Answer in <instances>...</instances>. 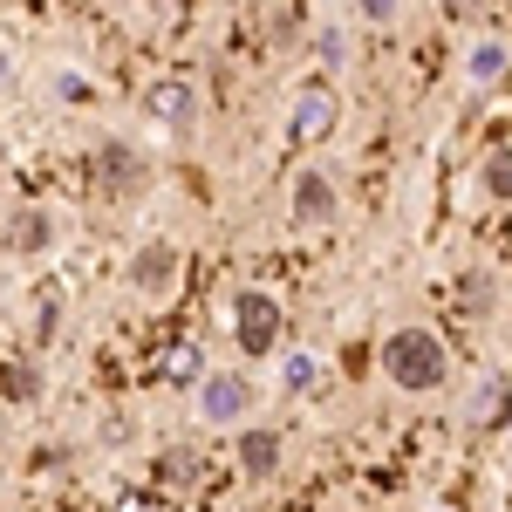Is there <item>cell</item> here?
<instances>
[{
	"mask_svg": "<svg viewBox=\"0 0 512 512\" xmlns=\"http://www.w3.org/2000/svg\"><path fill=\"white\" fill-rule=\"evenodd\" d=\"M444 376H451V355H444V342L431 328H390L383 383H396L403 396H431V390H444Z\"/></svg>",
	"mask_w": 512,
	"mask_h": 512,
	"instance_id": "obj_1",
	"label": "cell"
},
{
	"mask_svg": "<svg viewBox=\"0 0 512 512\" xmlns=\"http://www.w3.org/2000/svg\"><path fill=\"white\" fill-rule=\"evenodd\" d=\"M342 130V96H335V82H301L294 89V110H287V144H301V151H315Z\"/></svg>",
	"mask_w": 512,
	"mask_h": 512,
	"instance_id": "obj_2",
	"label": "cell"
},
{
	"mask_svg": "<svg viewBox=\"0 0 512 512\" xmlns=\"http://www.w3.org/2000/svg\"><path fill=\"white\" fill-rule=\"evenodd\" d=\"M280 328H287V315H280V301L267 294V287H239L233 294V342H239V355H274Z\"/></svg>",
	"mask_w": 512,
	"mask_h": 512,
	"instance_id": "obj_3",
	"label": "cell"
},
{
	"mask_svg": "<svg viewBox=\"0 0 512 512\" xmlns=\"http://www.w3.org/2000/svg\"><path fill=\"white\" fill-rule=\"evenodd\" d=\"M198 417L219 424V431H239V424L253 417V383H246L239 369H212V376L198 383Z\"/></svg>",
	"mask_w": 512,
	"mask_h": 512,
	"instance_id": "obj_4",
	"label": "cell"
},
{
	"mask_svg": "<svg viewBox=\"0 0 512 512\" xmlns=\"http://www.w3.org/2000/svg\"><path fill=\"white\" fill-rule=\"evenodd\" d=\"M144 117L158 123V130H171V137H192V123H198V89L185 76H164L144 89Z\"/></svg>",
	"mask_w": 512,
	"mask_h": 512,
	"instance_id": "obj_5",
	"label": "cell"
},
{
	"mask_svg": "<svg viewBox=\"0 0 512 512\" xmlns=\"http://www.w3.org/2000/svg\"><path fill=\"white\" fill-rule=\"evenodd\" d=\"M335 205H342L335 178H328L321 164H301V171H294V192H287V212H294L301 226H328V219H335Z\"/></svg>",
	"mask_w": 512,
	"mask_h": 512,
	"instance_id": "obj_6",
	"label": "cell"
},
{
	"mask_svg": "<svg viewBox=\"0 0 512 512\" xmlns=\"http://www.w3.org/2000/svg\"><path fill=\"white\" fill-rule=\"evenodd\" d=\"M171 280H178V246H171V239H144V246L130 253V287H137L144 301H164Z\"/></svg>",
	"mask_w": 512,
	"mask_h": 512,
	"instance_id": "obj_7",
	"label": "cell"
},
{
	"mask_svg": "<svg viewBox=\"0 0 512 512\" xmlns=\"http://www.w3.org/2000/svg\"><path fill=\"white\" fill-rule=\"evenodd\" d=\"M48 239H55V219H48L41 205H21V212L7 219L0 246H7V253H21V260H35V253H48Z\"/></svg>",
	"mask_w": 512,
	"mask_h": 512,
	"instance_id": "obj_8",
	"label": "cell"
},
{
	"mask_svg": "<svg viewBox=\"0 0 512 512\" xmlns=\"http://www.w3.org/2000/svg\"><path fill=\"white\" fill-rule=\"evenodd\" d=\"M239 472L246 478H274L280 472V431L246 424V431H239Z\"/></svg>",
	"mask_w": 512,
	"mask_h": 512,
	"instance_id": "obj_9",
	"label": "cell"
},
{
	"mask_svg": "<svg viewBox=\"0 0 512 512\" xmlns=\"http://www.w3.org/2000/svg\"><path fill=\"white\" fill-rule=\"evenodd\" d=\"M512 76V48L506 41H472V48H465V82H472V89H492V82H506Z\"/></svg>",
	"mask_w": 512,
	"mask_h": 512,
	"instance_id": "obj_10",
	"label": "cell"
},
{
	"mask_svg": "<svg viewBox=\"0 0 512 512\" xmlns=\"http://www.w3.org/2000/svg\"><path fill=\"white\" fill-rule=\"evenodd\" d=\"M96 178H103L110 192H123V185H137V178H144V158H137L130 144H103V151H96Z\"/></svg>",
	"mask_w": 512,
	"mask_h": 512,
	"instance_id": "obj_11",
	"label": "cell"
},
{
	"mask_svg": "<svg viewBox=\"0 0 512 512\" xmlns=\"http://www.w3.org/2000/svg\"><path fill=\"white\" fill-rule=\"evenodd\" d=\"M0 396H7V403H35L41 396V362H28V355L0 362Z\"/></svg>",
	"mask_w": 512,
	"mask_h": 512,
	"instance_id": "obj_12",
	"label": "cell"
},
{
	"mask_svg": "<svg viewBox=\"0 0 512 512\" xmlns=\"http://www.w3.org/2000/svg\"><path fill=\"white\" fill-rule=\"evenodd\" d=\"M280 390L287 396H315L321 390V355H308V349L280 355Z\"/></svg>",
	"mask_w": 512,
	"mask_h": 512,
	"instance_id": "obj_13",
	"label": "cell"
},
{
	"mask_svg": "<svg viewBox=\"0 0 512 512\" xmlns=\"http://www.w3.org/2000/svg\"><path fill=\"white\" fill-rule=\"evenodd\" d=\"M212 369H205V349L198 342H178V349L164 355V383H178V390H198Z\"/></svg>",
	"mask_w": 512,
	"mask_h": 512,
	"instance_id": "obj_14",
	"label": "cell"
},
{
	"mask_svg": "<svg viewBox=\"0 0 512 512\" xmlns=\"http://www.w3.org/2000/svg\"><path fill=\"white\" fill-rule=\"evenodd\" d=\"M485 192L512 205V151H492V158H485Z\"/></svg>",
	"mask_w": 512,
	"mask_h": 512,
	"instance_id": "obj_15",
	"label": "cell"
},
{
	"mask_svg": "<svg viewBox=\"0 0 512 512\" xmlns=\"http://www.w3.org/2000/svg\"><path fill=\"white\" fill-rule=\"evenodd\" d=\"M355 14H362V21H369V28H390L396 14H403V0H349Z\"/></svg>",
	"mask_w": 512,
	"mask_h": 512,
	"instance_id": "obj_16",
	"label": "cell"
},
{
	"mask_svg": "<svg viewBox=\"0 0 512 512\" xmlns=\"http://www.w3.org/2000/svg\"><path fill=\"white\" fill-rule=\"evenodd\" d=\"M315 55H321V69H342V62H349V55H342V28H321Z\"/></svg>",
	"mask_w": 512,
	"mask_h": 512,
	"instance_id": "obj_17",
	"label": "cell"
},
{
	"mask_svg": "<svg viewBox=\"0 0 512 512\" xmlns=\"http://www.w3.org/2000/svg\"><path fill=\"white\" fill-rule=\"evenodd\" d=\"M0 82H7V62H0Z\"/></svg>",
	"mask_w": 512,
	"mask_h": 512,
	"instance_id": "obj_18",
	"label": "cell"
},
{
	"mask_svg": "<svg viewBox=\"0 0 512 512\" xmlns=\"http://www.w3.org/2000/svg\"><path fill=\"white\" fill-rule=\"evenodd\" d=\"M431 512H444V506H431Z\"/></svg>",
	"mask_w": 512,
	"mask_h": 512,
	"instance_id": "obj_19",
	"label": "cell"
}]
</instances>
